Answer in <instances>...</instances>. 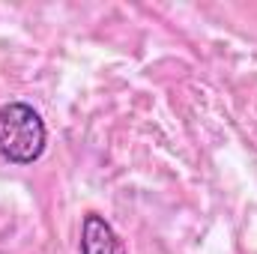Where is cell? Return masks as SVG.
Listing matches in <instances>:
<instances>
[{"mask_svg":"<svg viewBox=\"0 0 257 254\" xmlns=\"http://www.w3.org/2000/svg\"><path fill=\"white\" fill-rule=\"evenodd\" d=\"M48 132L39 117L24 102L0 105V156L12 165H33L45 153Z\"/></svg>","mask_w":257,"mask_h":254,"instance_id":"1","label":"cell"},{"mask_svg":"<svg viewBox=\"0 0 257 254\" xmlns=\"http://www.w3.org/2000/svg\"><path fill=\"white\" fill-rule=\"evenodd\" d=\"M81 254H128L117 230L99 215L87 212L81 221Z\"/></svg>","mask_w":257,"mask_h":254,"instance_id":"2","label":"cell"}]
</instances>
